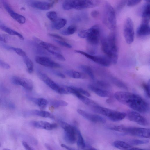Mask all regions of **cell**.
I'll use <instances>...</instances> for the list:
<instances>
[{
    "label": "cell",
    "mask_w": 150,
    "mask_h": 150,
    "mask_svg": "<svg viewBox=\"0 0 150 150\" xmlns=\"http://www.w3.org/2000/svg\"><path fill=\"white\" fill-rule=\"evenodd\" d=\"M115 97L119 102L137 111L145 113L149 110L147 103L136 94L127 92H118L115 93Z\"/></svg>",
    "instance_id": "cell-1"
},
{
    "label": "cell",
    "mask_w": 150,
    "mask_h": 150,
    "mask_svg": "<svg viewBox=\"0 0 150 150\" xmlns=\"http://www.w3.org/2000/svg\"><path fill=\"white\" fill-rule=\"evenodd\" d=\"M102 48L103 52L111 63H117L118 58L119 51L116 36L115 33H111L107 38L103 40Z\"/></svg>",
    "instance_id": "cell-2"
},
{
    "label": "cell",
    "mask_w": 150,
    "mask_h": 150,
    "mask_svg": "<svg viewBox=\"0 0 150 150\" xmlns=\"http://www.w3.org/2000/svg\"><path fill=\"white\" fill-rule=\"evenodd\" d=\"M99 0H66L63 5L66 10L72 9L80 10L94 7L99 4Z\"/></svg>",
    "instance_id": "cell-3"
},
{
    "label": "cell",
    "mask_w": 150,
    "mask_h": 150,
    "mask_svg": "<svg viewBox=\"0 0 150 150\" xmlns=\"http://www.w3.org/2000/svg\"><path fill=\"white\" fill-rule=\"evenodd\" d=\"M110 129L114 131L128 134L133 136L148 138L150 137L149 129L127 126L120 125L112 127Z\"/></svg>",
    "instance_id": "cell-4"
},
{
    "label": "cell",
    "mask_w": 150,
    "mask_h": 150,
    "mask_svg": "<svg viewBox=\"0 0 150 150\" xmlns=\"http://www.w3.org/2000/svg\"><path fill=\"white\" fill-rule=\"evenodd\" d=\"M116 14L115 9L108 2L106 3L103 17V22L109 30H115L117 27Z\"/></svg>",
    "instance_id": "cell-5"
},
{
    "label": "cell",
    "mask_w": 150,
    "mask_h": 150,
    "mask_svg": "<svg viewBox=\"0 0 150 150\" xmlns=\"http://www.w3.org/2000/svg\"><path fill=\"white\" fill-rule=\"evenodd\" d=\"M95 112L103 115L112 121H121L126 117V114L124 112L115 111L101 107L98 104L92 107Z\"/></svg>",
    "instance_id": "cell-6"
},
{
    "label": "cell",
    "mask_w": 150,
    "mask_h": 150,
    "mask_svg": "<svg viewBox=\"0 0 150 150\" xmlns=\"http://www.w3.org/2000/svg\"><path fill=\"white\" fill-rule=\"evenodd\" d=\"M88 36L87 41L88 43L92 47L91 54L95 53L99 41L100 29L97 25H94L87 29Z\"/></svg>",
    "instance_id": "cell-7"
},
{
    "label": "cell",
    "mask_w": 150,
    "mask_h": 150,
    "mask_svg": "<svg viewBox=\"0 0 150 150\" xmlns=\"http://www.w3.org/2000/svg\"><path fill=\"white\" fill-rule=\"evenodd\" d=\"M60 125L64 130V139L66 142L70 144L76 142L77 140L76 128H75L68 123L61 122Z\"/></svg>",
    "instance_id": "cell-8"
},
{
    "label": "cell",
    "mask_w": 150,
    "mask_h": 150,
    "mask_svg": "<svg viewBox=\"0 0 150 150\" xmlns=\"http://www.w3.org/2000/svg\"><path fill=\"white\" fill-rule=\"evenodd\" d=\"M124 35L126 43L131 44L133 42L134 38L133 24L130 18H127L125 21L124 27Z\"/></svg>",
    "instance_id": "cell-9"
},
{
    "label": "cell",
    "mask_w": 150,
    "mask_h": 150,
    "mask_svg": "<svg viewBox=\"0 0 150 150\" xmlns=\"http://www.w3.org/2000/svg\"><path fill=\"white\" fill-rule=\"evenodd\" d=\"M76 53L83 55L96 63L105 67H108L111 63L108 58L104 56H96L80 50H75Z\"/></svg>",
    "instance_id": "cell-10"
},
{
    "label": "cell",
    "mask_w": 150,
    "mask_h": 150,
    "mask_svg": "<svg viewBox=\"0 0 150 150\" xmlns=\"http://www.w3.org/2000/svg\"><path fill=\"white\" fill-rule=\"evenodd\" d=\"M12 83L14 85H20L26 90L31 91L32 90L33 85L32 81L30 79L15 76L12 79Z\"/></svg>",
    "instance_id": "cell-11"
},
{
    "label": "cell",
    "mask_w": 150,
    "mask_h": 150,
    "mask_svg": "<svg viewBox=\"0 0 150 150\" xmlns=\"http://www.w3.org/2000/svg\"><path fill=\"white\" fill-rule=\"evenodd\" d=\"M78 112L84 118L93 122L103 124L106 122L105 119L101 116L89 113L80 109L78 110Z\"/></svg>",
    "instance_id": "cell-12"
},
{
    "label": "cell",
    "mask_w": 150,
    "mask_h": 150,
    "mask_svg": "<svg viewBox=\"0 0 150 150\" xmlns=\"http://www.w3.org/2000/svg\"><path fill=\"white\" fill-rule=\"evenodd\" d=\"M127 117L129 120L143 126L148 125L147 120L138 112L135 111H129L128 112Z\"/></svg>",
    "instance_id": "cell-13"
},
{
    "label": "cell",
    "mask_w": 150,
    "mask_h": 150,
    "mask_svg": "<svg viewBox=\"0 0 150 150\" xmlns=\"http://www.w3.org/2000/svg\"><path fill=\"white\" fill-rule=\"evenodd\" d=\"M35 60L37 63L47 67L52 68H58L60 67L59 64L47 57L36 56Z\"/></svg>",
    "instance_id": "cell-14"
},
{
    "label": "cell",
    "mask_w": 150,
    "mask_h": 150,
    "mask_svg": "<svg viewBox=\"0 0 150 150\" xmlns=\"http://www.w3.org/2000/svg\"><path fill=\"white\" fill-rule=\"evenodd\" d=\"M39 77L42 81L51 88L58 93L60 94L61 86H60L56 83L50 78L46 74L44 73H40L39 74Z\"/></svg>",
    "instance_id": "cell-15"
},
{
    "label": "cell",
    "mask_w": 150,
    "mask_h": 150,
    "mask_svg": "<svg viewBox=\"0 0 150 150\" xmlns=\"http://www.w3.org/2000/svg\"><path fill=\"white\" fill-rule=\"evenodd\" d=\"M31 124L36 128L47 130H52L57 127V124L56 123L51 124L43 121H33L31 123Z\"/></svg>",
    "instance_id": "cell-16"
},
{
    "label": "cell",
    "mask_w": 150,
    "mask_h": 150,
    "mask_svg": "<svg viewBox=\"0 0 150 150\" xmlns=\"http://www.w3.org/2000/svg\"><path fill=\"white\" fill-rule=\"evenodd\" d=\"M3 4L6 10L14 19L21 24L25 23L26 20L24 16L14 12L5 2H3Z\"/></svg>",
    "instance_id": "cell-17"
},
{
    "label": "cell",
    "mask_w": 150,
    "mask_h": 150,
    "mask_svg": "<svg viewBox=\"0 0 150 150\" xmlns=\"http://www.w3.org/2000/svg\"><path fill=\"white\" fill-rule=\"evenodd\" d=\"M137 33L138 36L148 35L150 33V27L149 21L142 20V23L138 28Z\"/></svg>",
    "instance_id": "cell-18"
},
{
    "label": "cell",
    "mask_w": 150,
    "mask_h": 150,
    "mask_svg": "<svg viewBox=\"0 0 150 150\" xmlns=\"http://www.w3.org/2000/svg\"><path fill=\"white\" fill-rule=\"evenodd\" d=\"M54 3L41 1H33L31 3V5L33 8L43 10H47L51 8Z\"/></svg>",
    "instance_id": "cell-19"
},
{
    "label": "cell",
    "mask_w": 150,
    "mask_h": 150,
    "mask_svg": "<svg viewBox=\"0 0 150 150\" xmlns=\"http://www.w3.org/2000/svg\"><path fill=\"white\" fill-rule=\"evenodd\" d=\"M39 44L52 55L55 53H61V51L58 48L51 43L41 41L39 42Z\"/></svg>",
    "instance_id": "cell-20"
},
{
    "label": "cell",
    "mask_w": 150,
    "mask_h": 150,
    "mask_svg": "<svg viewBox=\"0 0 150 150\" xmlns=\"http://www.w3.org/2000/svg\"><path fill=\"white\" fill-rule=\"evenodd\" d=\"M74 88V91L73 94L76 95L81 101L85 104L90 106L92 107L97 105V104L94 101L90 99L87 97L83 96V94L79 93L76 89V88Z\"/></svg>",
    "instance_id": "cell-21"
},
{
    "label": "cell",
    "mask_w": 150,
    "mask_h": 150,
    "mask_svg": "<svg viewBox=\"0 0 150 150\" xmlns=\"http://www.w3.org/2000/svg\"><path fill=\"white\" fill-rule=\"evenodd\" d=\"M114 146L116 147L121 149L132 150L140 149H141L134 147L124 142L121 141H116L113 143Z\"/></svg>",
    "instance_id": "cell-22"
},
{
    "label": "cell",
    "mask_w": 150,
    "mask_h": 150,
    "mask_svg": "<svg viewBox=\"0 0 150 150\" xmlns=\"http://www.w3.org/2000/svg\"><path fill=\"white\" fill-rule=\"evenodd\" d=\"M88 88L91 90L100 97H108L110 96V94L107 91L93 85H89Z\"/></svg>",
    "instance_id": "cell-23"
},
{
    "label": "cell",
    "mask_w": 150,
    "mask_h": 150,
    "mask_svg": "<svg viewBox=\"0 0 150 150\" xmlns=\"http://www.w3.org/2000/svg\"><path fill=\"white\" fill-rule=\"evenodd\" d=\"M31 114L35 116H39L40 117L50 118L51 119H54V115L51 112L43 110H33L31 112Z\"/></svg>",
    "instance_id": "cell-24"
},
{
    "label": "cell",
    "mask_w": 150,
    "mask_h": 150,
    "mask_svg": "<svg viewBox=\"0 0 150 150\" xmlns=\"http://www.w3.org/2000/svg\"><path fill=\"white\" fill-rule=\"evenodd\" d=\"M140 15L142 18V20L149 21L150 8L149 3H147L142 8L140 12Z\"/></svg>",
    "instance_id": "cell-25"
},
{
    "label": "cell",
    "mask_w": 150,
    "mask_h": 150,
    "mask_svg": "<svg viewBox=\"0 0 150 150\" xmlns=\"http://www.w3.org/2000/svg\"><path fill=\"white\" fill-rule=\"evenodd\" d=\"M66 73L69 77L73 78L85 79L86 78L85 75L83 73L74 70H67Z\"/></svg>",
    "instance_id": "cell-26"
},
{
    "label": "cell",
    "mask_w": 150,
    "mask_h": 150,
    "mask_svg": "<svg viewBox=\"0 0 150 150\" xmlns=\"http://www.w3.org/2000/svg\"><path fill=\"white\" fill-rule=\"evenodd\" d=\"M0 28L10 35L18 36L21 40H24V38L21 34L4 25H0Z\"/></svg>",
    "instance_id": "cell-27"
},
{
    "label": "cell",
    "mask_w": 150,
    "mask_h": 150,
    "mask_svg": "<svg viewBox=\"0 0 150 150\" xmlns=\"http://www.w3.org/2000/svg\"><path fill=\"white\" fill-rule=\"evenodd\" d=\"M67 23V20L63 18H57L53 22V27L56 30H59L64 27Z\"/></svg>",
    "instance_id": "cell-28"
},
{
    "label": "cell",
    "mask_w": 150,
    "mask_h": 150,
    "mask_svg": "<svg viewBox=\"0 0 150 150\" xmlns=\"http://www.w3.org/2000/svg\"><path fill=\"white\" fill-rule=\"evenodd\" d=\"M32 100L42 109H45L48 104L47 101L43 98H33L32 99Z\"/></svg>",
    "instance_id": "cell-29"
},
{
    "label": "cell",
    "mask_w": 150,
    "mask_h": 150,
    "mask_svg": "<svg viewBox=\"0 0 150 150\" xmlns=\"http://www.w3.org/2000/svg\"><path fill=\"white\" fill-rule=\"evenodd\" d=\"M76 130L78 137V146L80 149H84L86 146V144L84 138L80 131L76 128Z\"/></svg>",
    "instance_id": "cell-30"
},
{
    "label": "cell",
    "mask_w": 150,
    "mask_h": 150,
    "mask_svg": "<svg viewBox=\"0 0 150 150\" xmlns=\"http://www.w3.org/2000/svg\"><path fill=\"white\" fill-rule=\"evenodd\" d=\"M24 63L26 64L28 72L29 73H32L34 70L33 64L31 60L26 56L23 57Z\"/></svg>",
    "instance_id": "cell-31"
},
{
    "label": "cell",
    "mask_w": 150,
    "mask_h": 150,
    "mask_svg": "<svg viewBox=\"0 0 150 150\" xmlns=\"http://www.w3.org/2000/svg\"><path fill=\"white\" fill-rule=\"evenodd\" d=\"M77 30V28L76 26L71 25L66 29L63 30L61 33L64 35H69L74 34Z\"/></svg>",
    "instance_id": "cell-32"
},
{
    "label": "cell",
    "mask_w": 150,
    "mask_h": 150,
    "mask_svg": "<svg viewBox=\"0 0 150 150\" xmlns=\"http://www.w3.org/2000/svg\"><path fill=\"white\" fill-rule=\"evenodd\" d=\"M80 67L81 69L88 74L92 79H94V72L92 69L90 67L85 65H81Z\"/></svg>",
    "instance_id": "cell-33"
},
{
    "label": "cell",
    "mask_w": 150,
    "mask_h": 150,
    "mask_svg": "<svg viewBox=\"0 0 150 150\" xmlns=\"http://www.w3.org/2000/svg\"><path fill=\"white\" fill-rule=\"evenodd\" d=\"M51 105L55 108L60 107H65L67 106L68 103L66 101L61 100H57L52 101L51 103Z\"/></svg>",
    "instance_id": "cell-34"
},
{
    "label": "cell",
    "mask_w": 150,
    "mask_h": 150,
    "mask_svg": "<svg viewBox=\"0 0 150 150\" xmlns=\"http://www.w3.org/2000/svg\"><path fill=\"white\" fill-rule=\"evenodd\" d=\"M148 140L133 139L129 141V143L133 145H139L147 144L149 142Z\"/></svg>",
    "instance_id": "cell-35"
},
{
    "label": "cell",
    "mask_w": 150,
    "mask_h": 150,
    "mask_svg": "<svg viewBox=\"0 0 150 150\" xmlns=\"http://www.w3.org/2000/svg\"><path fill=\"white\" fill-rule=\"evenodd\" d=\"M47 17L52 22L55 21L57 18V15L55 11H50L47 14Z\"/></svg>",
    "instance_id": "cell-36"
},
{
    "label": "cell",
    "mask_w": 150,
    "mask_h": 150,
    "mask_svg": "<svg viewBox=\"0 0 150 150\" xmlns=\"http://www.w3.org/2000/svg\"><path fill=\"white\" fill-rule=\"evenodd\" d=\"M10 49L12 50L15 51L18 55L24 57L26 56V53L22 49L19 48L10 47Z\"/></svg>",
    "instance_id": "cell-37"
},
{
    "label": "cell",
    "mask_w": 150,
    "mask_h": 150,
    "mask_svg": "<svg viewBox=\"0 0 150 150\" xmlns=\"http://www.w3.org/2000/svg\"><path fill=\"white\" fill-rule=\"evenodd\" d=\"M141 1L142 0H128L127 5L129 7H133L139 4Z\"/></svg>",
    "instance_id": "cell-38"
},
{
    "label": "cell",
    "mask_w": 150,
    "mask_h": 150,
    "mask_svg": "<svg viewBox=\"0 0 150 150\" xmlns=\"http://www.w3.org/2000/svg\"><path fill=\"white\" fill-rule=\"evenodd\" d=\"M128 0H121L117 7V9L119 11L122 10L127 4Z\"/></svg>",
    "instance_id": "cell-39"
},
{
    "label": "cell",
    "mask_w": 150,
    "mask_h": 150,
    "mask_svg": "<svg viewBox=\"0 0 150 150\" xmlns=\"http://www.w3.org/2000/svg\"><path fill=\"white\" fill-rule=\"evenodd\" d=\"M55 41L60 45L64 47L68 48H72V46L70 44L66 42L65 41L56 40Z\"/></svg>",
    "instance_id": "cell-40"
},
{
    "label": "cell",
    "mask_w": 150,
    "mask_h": 150,
    "mask_svg": "<svg viewBox=\"0 0 150 150\" xmlns=\"http://www.w3.org/2000/svg\"><path fill=\"white\" fill-rule=\"evenodd\" d=\"M143 87L146 95L149 98L150 85L149 81L148 84H144Z\"/></svg>",
    "instance_id": "cell-41"
},
{
    "label": "cell",
    "mask_w": 150,
    "mask_h": 150,
    "mask_svg": "<svg viewBox=\"0 0 150 150\" xmlns=\"http://www.w3.org/2000/svg\"><path fill=\"white\" fill-rule=\"evenodd\" d=\"M114 83L117 86L124 89H127V88L126 85L122 82L118 80H115L114 81Z\"/></svg>",
    "instance_id": "cell-42"
},
{
    "label": "cell",
    "mask_w": 150,
    "mask_h": 150,
    "mask_svg": "<svg viewBox=\"0 0 150 150\" xmlns=\"http://www.w3.org/2000/svg\"><path fill=\"white\" fill-rule=\"evenodd\" d=\"M77 90L81 94L85 95L88 97H90L91 95L86 90L82 88H76Z\"/></svg>",
    "instance_id": "cell-43"
},
{
    "label": "cell",
    "mask_w": 150,
    "mask_h": 150,
    "mask_svg": "<svg viewBox=\"0 0 150 150\" xmlns=\"http://www.w3.org/2000/svg\"><path fill=\"white\" fill-rule=\"evenodd\" d=\"M49 35L51 37L54 38L58 39L59 40L65 41V40L63 37L57 34L54 33H49Z\"/></svg>",
    "instance_id": "cell-44"
},
{
    "label": "cell",
    "mask_w": 150,
    "mask_h": 150,
    "mask_svg": "<svg viewBox=\"0 0 150 150\" xmlns=\"http://www.w3.org/2000/svg\"><path fill=\"white\" fill-rule=\"evenodd\" d=\"M0 66L5 69H9L10 68V65L8 64L0 61Z\"/></svg>",
    "instance_id": "cell-45"
},
{
    "label": "cell",
    "mask_w": 150,
    "mask_h": 150,
    "mask_svg": "<svg viewBox=\"0 0 150 150\" xmlns=\"http://www.w3.org/2000/svg\"><path fill=\"white\" fill-rule=\"evenodd\" d=\"M91 15L93 18H96L99 15V12L97 10H93L91 13Z\"/></svg>",
    "instance_id": "cell-46"
},
{
    "label": "cell",
    "mask_w": 150,
    "mask_h": 150,
    "mask_svg": "<svg viewBox=\"0 0 150 150\" xmlns=\"http://www.w3.org/2000/svg\"><path fill=\"white\" fill-rule=\"evenodd\" d=\"M22 144L25 148L28 150H31L32 149L28 145V144L25 141H23L22 142Z\"/></svg>",
    "instance_id": "cell-47"
},
{
    "label": "cell",
    "mask_w": 150,
    "mask_h": 150,
    "mask_svg": "<svg viewBox=\"0 0 150 150\" xmlns=\"http://www.w3.org/2000/svg\"><path fill=\"white\" fill-rule=\"evenodd\" d=\"M56 74L58 76L62 78L65 79L66 78L65 75L59 72H57L56 73Z\"/></svg>",
    "instance_id": "cell-48"
},
{
    "label": "cell",
    "mask_w": 150,
    "mask_h": 150,
    "mask_svg": "<svg viewBox=\"0 0 150 150\" xmlns=\"http://www.w3.org/2000/svg\"><path fill=\"white\" fill-rule=\"evenodd\" d=\"M0 41H3L5 43L7 42V40L4 36L0 34Z\"/></svg>",
    "instance_id": "cell-49"
},
{
    "label": "cell",
    "mask_w": 150,
    "mask_h": 150,
    "mask_svg": "<svg viewBox=\"0 0 150 150\" xmlns=\"http://www.w3.org/2000/svg\"><path fill=\"white\" fill-rule=\"evenodd\" d=\"M61 146L62 147H63L64 148H65V149H68V150L74 149H72V148H71V147H69L67 146L65 144H62L61 145Z\"/></svg>",
    "instance_id": "cell-50"
},
{
    "label": "cell",
    "mask_w": 150,
    "mask_h": 150,
    "mask_svg": "<svg viewBox=\"0 0 150 150\" xmlns=\"http://www.w3.org/2000/svg\"><path fill=\"white\" fill-rule=\"evenodd\" d=\"M45 146L47 149L49 150H51L52 149L51 148V147L49 144H45Z\"/></svg>",
    "instance_id": "cell-51"
},
{
    "label": "cell",
    "mask_w": 150,
    "mask_h": 150,
    "mask_svg": "<svg viewBox=\"0 0 150 150\" xmlns=\"http://www.w3.org/2000/svg\"><path fill=\"white\" fill-rule=\"evenodd\" d=\"M144 1L147 3H149V0H144Z\"/></svg>",
    "instance_id": "cell-52"
},
{
    "label": "cell",
    "mask_w": 150,
    "mask_h": 150,
    "mask_svg": "<svg viewBox=\"0 0 150 150\" xmlns=\"http://www.w3.org/2000/svg\"><path fill=\"white\" fill-rule=\"evenodd\" d=\"M1 142H0V147H1Z\"/></svg>",
    "instance_id": "cell-53"
},
{
    "label": "cell",
    "mask_w": 150,
    "mask_h": 150,
    "mask_svg": "<svg viewBox=\"0 0 150 150\" xmlns=\"http://www.w3.org/2000/svg\"><path fill=\"white\" fill-rule=\"evenodd\" d=\"M49 1H52V0H49Z\"/></svg>",
    "instance_id": "cell-54"
}]
</instances>
